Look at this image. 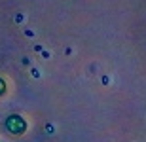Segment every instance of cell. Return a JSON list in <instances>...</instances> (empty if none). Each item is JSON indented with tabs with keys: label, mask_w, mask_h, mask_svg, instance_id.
Returning <instances> with one entry per match:
<instances>
[{
	"label": "cell",
	"mask_w": 146,
	"mask_h": 142,
	"mask_svg": "<svg viewBox=\"0 0 146 142\" xmlns=\"http://www.w3.org/2000/svg\"><path fill=\"white\" fill-rule=\"evenodd\" d=\"M4 125L11 135H23V133L27 131V121H25V118L19 116V114H10L8 118H6Z\"/></svg>",
	"instance_id": "6da1fadb"
},
{
	"label": "cell",
	"mask_w": 146,
	"mask_h": 142,
	"mask_svg": "<svg viewBox=\"0 0 146 142\" xmlns=\"http://www.w3.org/2000/svg\"><path fill=\"white\" fill-rule=\"evenodd\" d=\"M6 89H8V85H6L4 78H0V97H4V95H6Z\"/></svg>",
	"instance_id": "7a4b0ae2"
}]
</instances>
